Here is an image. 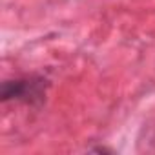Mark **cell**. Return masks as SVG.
Listing matches in <instances>:
<instances>
[{"label":"cell","mask_w":155,"mask_h":155,"mask_svg":"<svg viewBox=\"0 0 155 155\" xmlns=\"http://www.w3.org/2000/svg\"><path fill=\"white\" fill-rule=\"evenodd\" d=\"M4 101L9 99H24V101H31L33 97H42V90L38 82H31V81H8L2 84V91H0Z\"/></svg>","instance_id":"cell-1"}]
</instances>
